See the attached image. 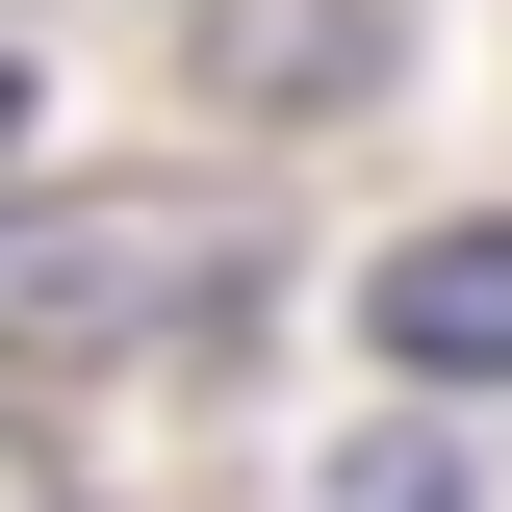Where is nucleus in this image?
Returning <instances> with one entry per match:
<instances>
[{
    "instance_id": "nucleus-6",
    "label": "nucleus",
    "mask_w": 512,
    "mask_h": 512,
    "mask_svg": "<svg viewBox=\"0 0 512 512\" xmlns=\"http://www.w3.org/2000/svg\"><path fill=\"white\" fill-rule=\"evenodd\" d=\"M0 180H26V77H0Z\"/></svg>"
},
{
    "instance_id": "nucleus-5",
    "label": "nucleus",
    "mask_w": 512,
    "mask_h": 512,
    "mask_svg": "<svg viewBox=\"0 0 512 512\" xmlns=\"http://www.w3.org/2000/svg\"><path fill=\"white\" fill-rule=\"evenodd\" d=\"M0 512H52V461H26V436H0Z\"/></svg>"
},
{
    "instance_id": "nucleus-4",
    "label": "nucleus",
    "mask_w": 512,
    "mask_h": 512,
    "mask_svg": "<svg viewBox=\"0 0 512 512\" xmlns=\"http://www.w3.org/2000/svg\"><path fill=\"white\" fill-rule=\"evenodd\" d=\"M333 512H487V461H461V436H359V461H333Z\"/></svg>"
},
{
    "instance_id": "nucleus-2",
    "label": "nucleus",
    "mask_w": 512,
    "mask_h": 512,
    "mask_svg": "<svg viewBox=\"0 0 512 512\" xmlns=\"http://www.w3.org/2000/svg\"><path fill=\"white\" fill-rule=\"evenodd\" d=\"M384 77H410V0H205V103H256V128H333Z\"/></svg>"
},
{
    "instance_id": "nucleus-3",
    "label": "nucleus",
    "mask_w": 512,
    "mask_h": 512,
    "mask_svg": "<svg viewBox=\"0 0 512 512\" xmlns=\"http://www.w3.org/2000/svg\"><path fill=\"white\" fill-rule=\"evenodd\" d=\"M359 333H384L410 384H512V231H410V256L359 282Z\"/></svg>"
},
{
    "instance_id": "nucleus-1",
    "label": "nucleus",
    "mask_w": 512,
    "mask_h": 512,
    "mask_svg": "<svg viewBox=\"0 0 512 512\" xmlns=\"http://www.w3.org/2000/svg\"><path fill=\"white\" fill-rule=\"evenodd\" d=\"M205 308H256V205L231 180H52V205H0V359H154Z\"/></svg>"
}]
</instances>
